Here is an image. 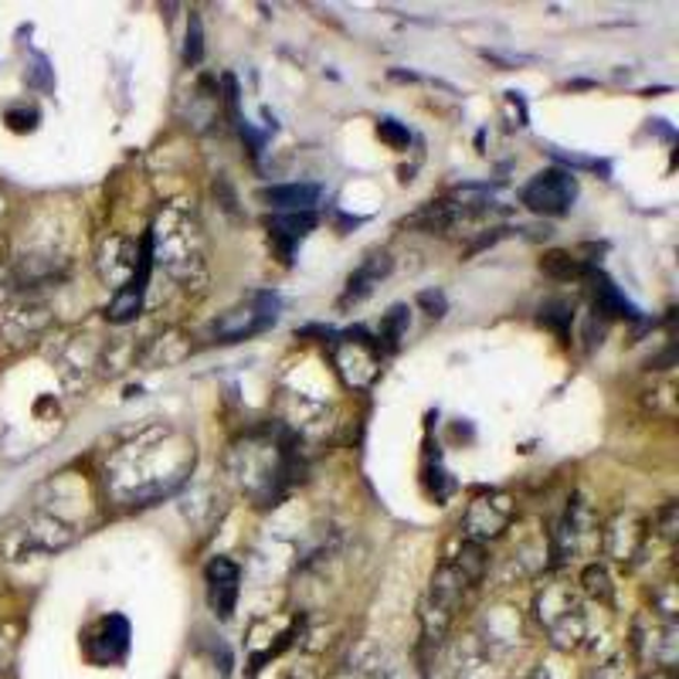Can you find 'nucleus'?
I'll return each instance as SVG.
<instances>
[{
  "label": "nucleus",
  "mask_w": 679,
  "mask_h": 679,
  "mask_svg": "<svg viewBox=\"0 0 679 679\" xmlns=\"http://www.w3.org/2000/svg\"><path fill=\"white\" fill-rule=\"evenodd\" d=\"M194 445L170 425H150L119 445L106 463V489L116 503L147 507L188 482Z\"/></svg>",
  "instance_id": "nucleus-1"
},
{
  "label": "nucleus",
  "mask_w": 679,
  "mask_h": 679,
  "mask_svg": "<svg viewBox=\"0 0 679 679\" xmlns=\"http://www.w3.org/2000/svg\"><path fill=\"white\" fill-rule=\"evenodd\" d=\"M299 469V438L286 425L252 432L229 452V473L255 507H276Z\"/></svg>",
  "instance_id": "nucleus-2"
},
{
  "label": "nucleus",
  "mask_w": 679,
  "mask_h": 679,
  "mask_svg": "<svg viewBox=\"0 0 679 679\" xmlns=\"http://www.w3.org/2000/svg\"><path fill=\"white\" fill-rule=\"evenodd\" d=\"M150 242V255L153 262L163 265V272L170 279H177L180 286H198L204 283L208 272V252H204V235L201 224L191 211L167 204L160 211V218L153 221V229L147 235Z\"/></svg>",
  "instance_id": "nucleus-3"
},
{
  "label": "nucleus",
  "mask_w": 679,
  "mask_h": 679,
  "mask_svg": "<svg viewBox=\"0 0 679 679\" xmlns=\"http://www.w3.org/2000/svg\"><path fill=\"white\" fill-rule=\"evenodd\" d=\"M533 612H537V622L540 628L548 632V639L554 649H581L584 639H587V605H584V595L577 587L564 584V581H554L548 587H540L537 598H533Z\"/></svg>",
  "instance_id": "nucleus-4"
},
{
  "label": "nucleus",
  "mask_w": 679,
  "mask_h": 679,
  "mask_svg": "<svg viewBox=\"0 0 679 679\" xmlns=\"http://www.w3.org/2000/svg\"><path fill=\"white\" fill-rule=\"evenodd\" d=\"M469 581L456 571V564L445 561L435 574H432V584H428V595L422 602V639L428 646H438L452 622H456V612L463 608V598L469 592Z\"/></svg>",
  "instance_id": "nucleus-5"
},
{
  "label": "nucleus",
  "mask_w": 679,
  "mask_h": 679,
  "mask_svg": "<svg viewBox=\"0 0 679 679\" xmlns=\"http://www.w3.org/2000/svg\"><path fill=\"white\" fill-rule=\"evenodd\" d=\"M276 320H279V296L252 293L248 299L235 303L232 309H224L218 316L211 323V337L218 343H238V340L265 333L268 327H276Z\"/></svg>",
  "instance_id": "nucleus-6"
},
{
  "label": "nucleus",
  "mask_w": 679,
  "mask_h": 679,
  "mask_svg": "<svg viewBox=\"0 0 679 679\" xmlns=\"http://www.w3.org/2000/svg\"><path fill=\"white\" fill-rule=\"evenodd\" d=\"M333 364L347 388H357V391L371 388L374 378L381 374V347L368 330H360V327L343 330L333 340Z\"/></svg>",
  "instance_id": "nucleus-7"
},
{
  "label": "nucleus",
  "mask_w": 679,
  "mask_h": 679,
  "mask_svg": "<svg viewBox=\"0 0 679 679\" xmlns=\"http://www.w3.org/2000/svg\"><path fill=\"white\" fill-rule=\"evenodd\" d=\"M649 520L639 510H618L605 527H602V548L615 564L636 567L649 548Z\"/></svg>",
  "instance_id": "nucleus-8"
},
{
  "label": "nucleus",
  "mask_w": 679,
  "mask_h": 679,
  "mask_svg": "<svg viewBox=\"0 0 679 679\" xmlns=\"http://www.w3.org/2000/svg\"><path fill=\"white\" fill-rule=\"evenodd\" d=\"M577 201V177L571 170L551 167V170H540L530 184L520 191V204L530 208L533 214H567Z\"/></svg>",
  "instance_id": "nucleus-9"
},
{
  "label": "nucleus",
  "mask_w": 679,
  "mask_h": 679,
  "mask_svg": "<svg viewBox=\"0 0 679 679\" xmlns=\"http://www.w3.org/2000/svg\"><path fill=\"white\" fill-rule=\"evenodd\" d=\"M598 540H602V527H598L592 507H587L584 500H574L551 537V554L558 561H571L581 554H592L598 548Z\"/></svg>",
  "instance_id": "nucleus-10"
},
{
  "label": "nucleus",
  "mask_w": 679,
  "mask_h": 679,
  "mask_svg": "<svg viewBox=\"0 0 679 679\" xmlns=\"http://www.w3.org/2000/svg\"><path fill=\"white\" fill-rule=\"evenodd\" d=\"M632 649L643 662L672 669L679 656V628L669 618H659L656 612H643L632 622Z\"/></svg>",
  "instance_id": "nucleus-11"
},
{
  "label": "nucleus",
  "mask_w": 679,
  "mask_h": 679,
  "mask_svg": "<svg viewBox=\"0 0 679 679\" xmlns=\"http://www.w3.org/2000/svg\"><path fill=\"white\" fill-rule=\"evenodd\" d=\"M517 507H513V496L500 492V489H489L473 496V503L463 513V537L473 543H486L496 540L513 520Z\"/></svg>",
  "instance_id": "nucleus-12"
},
{
  "label": "nucleus",
  "mask_w": 679,
  "mask_h": 679,
  "mask_svg": "<svg viewBox=\"0 0 679 679\" xmlns=\"http://www.w3.org/2000/svg\"><path fill=\"white\" fill-rule=\"evenodd\" d=\"M82 649L88 656V662L96 666H113L129 653V622L123 615H106L96 625L85 628L82 636Z\"/></svg>",
  "instance_id": "nucleus-13"
},
{
  "label": "nucleus",
  "mask_w": 679,
  "mask_h": 679,
  "mask_svg": "<svg viewBox=\"0 0 679 679\" xmlns=\"http://www.w3.org/2000/svg\"><path fill=\"white\" fill-rule=\"evenodd\" d=\"M72 540V530L52 517H28L24 527H18L11 537H8V551L11 554H34V551H44V554H52V551H62L65 543Z\"/></svg>",
  "instance_id": "nucleus-14"
},
{
  "label": "nucleus",
  "mask_w": 679,
  "mask_h": 679,
  "mask_svg": "<svg viewBox=\"0 0 679 679\" xmlns=\"http://www.w3.org/2000/svg\"><path fill=\"white\" fill-rule=\"evenodd\" d=\"M150 268H153V255H150V242L144 238L140 245V262H136V272L129 276V283L123 289H116L109 309H106V320L109 323H129L140 316L144 309V296H147V283H150Z\"/></svg>",
  "instance_id": "nucleus-15"
},
{
  "label": "nucleus",
  "mask_w": 679,
  "mask_h": 679,
  "mask_svg": "<svg viewBox=\"0 0 679 679\" xmlns=\"http://www.w3.org/2000/svg\"><path fill=\"white\" fill-rule=\"evenodd\" d=\"M204 584H208V605L218 618H232L238 605V584L242 571L229 558H211L204 567Z\"/></svg>",
  "instance_id": "nucleus-16"
},
{
  "label": "nucleus",
  "mask_w": 679,
  "mask_h": 679,
  "mask_svg": "<svg viewBox=\"0 0 679 679\" xmlns=\"http://www.w3.org/2000/svg\"><path fill=\"white\" fill-rule=\"evenodd\" d=\"M136 262H140V252H136V242L123 238V235H113L103 252H99V276L113 286V289H123L129 283V276L136 272Z\"/></svg>",
  "instance_id": "nucleus-17"
},
{
  "label": "nucleus",
  "mask_w": 679,
  "mask_h": 679,
  "mask_svg": "<svg viewBox=\"0 0 679 679\" xmlns=\"http://www.w3.org/2000/svg\"><path fill=\"white\" fill-rule=\"evenodd\" d=\"M323 191L316 184H276V188H262L258 201L265 208H272L276 214H299V211H312L320 204Z\"/></svg>",
  "instance_id": "nucleus-18"
},
{
  "label": "nucleus",
  "mask_w": 679,
  "mask_h": 679,
  "mask_svg": "<svg viewBox=\"0 0 679 679\" xmlns=\"http://www.w3.org/2000/svg\"><path fill=\"white\" fill-rule=\"evenodd\" d=\"M265 229H268L272 242L279 245L283 258L289 262L293 248H296L312 229H316V214H312V211H299V214H272V218L265 221Z\"/></svg>",
  "instance_id": "nucleus-19"
},
{
  "label": "nucleus",
  "mask_w": 679,
  "mask_h": 679,
  "mask_svg": "<svg viewBox=\"0 0 679 679\" xmlns=\"http://www.w3.org/2000/svg\"><path fill=\"white\" fill-rule=\"evenodd\" d=\"M391 272V255L388 252H374L364 258V265H360L353 276L347 279V293L340 299V306H350V303H360V299H368L374 293V286L388 276Z\"/></svg>",
  "instance_id": "nucleus-20"
},
{
  "label": "nucleus",
  "mask_w": 679,
  "mask_h": 679,
  "mask_svg": "<svg viewBox=\"0 0 679 679\" xmlns=\"http://www.w3.org/2000/svg\"><path fill=\"white\" fill-rule=\"evenodd\" d=\"M587 276H592V296H595V309L602 312V316H632V320H636V306H632L618 289H615V283L605 276V272H587Z\"/></svg>",
  "instance_id": "nucleus-21"
},
{
  "label": "nucleus",
  "mask_w": 679,
  "mask_h": 679,
  "mask_svg": "<svg viewBox=\"0 0 679 679\" xmlns=\"http://www.w3.org/2000/svg\"><path fill=\"white\" fill-rule=\"evenodd\" d=\"M452 564H456V571L476 587L479 581H482V574H486V567H489V558H486V543H473V540H463V548H459V554L452 558Z\"/></svg>",
  "instance_id": "nucleus-22"
},
{
  "label": "nucleus",
  "mask_w": 679,
  "mask_h": 679,
  "mask_svg": "<svg viewBox=\"0 0 679 679\" xmlns=\"http://www.w3.org/2000/svg\"><path fill=\"white\" fill-rule=\"evenodd\" d=\"M540 268L548 272L551 279H561V283H571V279H577V276H584V265L577 262V255H571V252H564V248H554V252H548L540 258Z\"/></svg>",
  "instance_id": "nucleus-23"
},
{
  "label": "nucleus",
  "mask_w": 679,
  "mask_h": 679,
  "mask_svg": "<svg viewBox=\"0 0 679 679\" xmlns=\"http://www.w3.org/2000/svg\"><path fill=\"white\" fill-rule=\"evenodd\" d=\"M407 333V306H391L388 312H384V320H381V333L374 337L378 340V347H381V353L388 350H397V343H401V337Z\"/></svg>",
  "instance_id": "nucleus-24"
},
{
  "label": "nucleus",
  "mask_w": 679,
  "mask_h": 679,
  "mask_svg": "<svg viewBox=\"0 0 679 679\" xmlns=\"http://www.w3.org/2000/svg\"><path fill=\"white\" fill-rule=\"evenodd\" d=\"M581 587H584V595L587 598H595V602H612V577L602 564H587L581 571Z\"/></svg>",
  "instance_id": "nucleus-25"
},
{
  "label": "nucleus",
  "mask_w": 679,
  "mask_h": 679,
  "mask_svg": "<svg viewBox=\"0 0 679 679\" xmlns=\"http://www.w3.org/2000/svg\"><path fill=\"white\" fill-rule=\"evenodd\" d=\"M676 523H679V507L676 503H666L656 517H653V530H659L662 540H676Z\"/></svg>",
  "instance_id": "nucleus-26"
},
{
  "label": "nucleus",
  "mask_w": 679,
  "mask_h": 679,
  "mask_svg": "<svg viewBox=\"0 0 679 679\" xmlns=\"http://www.w3.org/2000/svg\"><path fill=\"white\" fill-rule=\"evenodd\" d=\"M204 55V41H201V18L191 14V24H188V49H184V62L188 65H198Z\"/></svg>",
  "instance_id": "nucleus-27"
},
{
  "label": "nucleus",
  "mask_w": 679,
  "mask_h": 679,
  "mask_svg": "<svg viewBox=\"0 0 679 679\" xmlns=\"http://www.w3.org/2000/svg\"><path fill=\"white\" fill-rule=\"evenodd\" d=\"M378 136H381L384 144H391L394 150L407 147V140H412V136H407V129H404V126H397L394 119H381V126H378Z\"/></svg>",
  "instance_id": "nucleus-28"
},
{
  "label": "nucleus",
  "mask_w": 679,
  "mask_h": 679,
  "mask_svg": "<svg viewBox=\"0 0 679 679\" xmlns=\"http://www.w3.org/2000/svg\"><path fill=\"white\" fill-rule=\"evenodd\" d=\"M587 679H632V666L625 659H612V662H602Z\"/></svg>",
  "instance_id": "nucleus-29"
},
{
  "label": "nucleus",
  "mask_w": 679,
  "mask_h": 679,
  "mask_svg": "<svg viewBox=\"0 0 679 679\" xmlns=\"http://www.w3.org/2000/svg\"><path fill=\"white\" fill-rule=\"evenodd\" d=\"M11 653H14V639H11V628L0 625V676H4L8 662H11Z\"/></svg>",
  "instance_id": "nucleus-30"
},
{
  "label": "nucleus",
  "mask_w": 679,
  "mask_h": 679,
  "mask_svg": "<svg viewBox=\"0 0 679 679\" xmlns=\"http://www.w3.org/2000/svg\"><path fill=\"white\" fill-rule=\"evenodd\" d=\"M418 303H422L432 316H442V312H445V296H442V293H422Z\"/></svg>",
  "instance_id": "nucleus-31"
},
{
  "label": "nucleus",
  "mask_w": 679,
  "mask_h": 679,
  "mask_svg": "<svg viewBox=\"0 0 679 679\" xmlns=\"http://www.w3.org/2000/svg\"><path fill=\"white\" fill-rule=\"evenodd\" d=\"M649 679H676V669H656Z\"/></svg>",
  "instance_id": "nucleus-32"
},
{
  "label": "nucleus",
  "mask_w": 679,
  "mask_h": 679,
  "mask_svg": "<svg viewBox=\"0 0 679 679\" xmlns=\"http://www.w3.org/2000/svg\"><path fill=\"white\" fill-rule=\"evenodd\" d=\"M523 679H551V676H543V672H540V669H533V672H527V676H523Z\"/></svg>",
  "instance_id": "nucleus-33"
},
{
  "label": "nucleus",
  "mask_w": 679,
  "mask_h": 679,
  "mask_svg": "<svg viewBox=\"0 0 679 679\" xmlns=\"http://www.w3.org/2000/svg\"><path fill=\"white\" fill-rule=\"evenodd\" d=\"M428 679H445V676H438V672H435V676H428Z\"/></svg>",
  "instance_id": "nucleus-34"
}]
</instances>
